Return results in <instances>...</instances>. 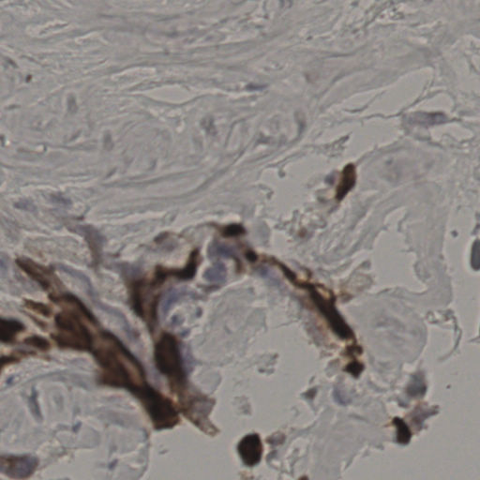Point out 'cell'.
I'll list each match as a JSON object with an SVG mask.
<instances>
[{"label": "cell", "mask_w": 480, "mask_h": 480, "mask_svg": "<svg viewBox=\"0 0 480 480\" xmlns=\"http://www.w3.org/2000/svg\"><path fill=\"white\" fill-rule=\"evenodd\" d=\"M92 352L102 368L103 384L133 393L146 384L144 367L114 334L101 332L94 341Z\"/></svg>", "instance_id": "1"}, {"label": "cell", "mask_w": 480, "mask_h": 480, "mask_svg": "<svg viewBox=\"0 0 480 480\" xmlns=\"http://www.w3.org/2000/svg\"><path fill=\"white\" fill-rule=\"evenodd\" d=\"M52 300L63 307L64 311L54 317L57 332L53 335L61 348L92 351L94 340L85 321L96 324V319L84 303L71 294L52 296Z\"/></svg>", "instance_id": "2"}, {"label": "cell", "mask_w": 480, "mask_h": 480, "mask_svg": "<svg viewBox=\"0 0 480 480\" xmlns=\"http://www.w3.org/2000/svg\"><path fill=\"white\" fill-rule=\"evenodd\" d=\"M154 359L157 370L168 378L172 389L181 388L185 384V370L179 344L171 333H163L155 344Z\"/></svg>", "instance_id": "3"}, {"label": "cell", "mask_w": 480, "mask_h": 480, "mask_svg": "<svg viewBox=\"0 0 480 480\" xmlns=\"http://www.w3.org/2000/svg\"><path fill=\"white\" fill-rule=\"evenodd\" d=\"M134 395L142 402L156 430L172 429L178 423V413L173 402L149 384L143 385Z\"/></svg>", "instance_id": "4"}, {"label": "cell", "mask_w": 480, "mask_h": 480, "mask_svg": "<svg viewBox=\"0 0 480 480\" xmlns=\"http://www.w3.org/2000/svg\"><path fill=\"white\" fill-rule=\"evenodd\" d=\"M38 465L39 462L35 457L8 455L1 457L0 471L11 478L24 479L33 474Z\"/></svg>", "instance_id": "5"}, {"label": "cell", "mask_w": 480, "mask_h": 480, "mask_svg": "<svg viewBox=\"0 0 480 480\" xmlns=\"http://www.w3.org/2000/svg\"><path fill=\"white\" fill-rule=\"evenodd\" d=\"M310 291H311V295L314 303L316 304V306L318 307L321 312L324 314V317L328 321L331 327L336 332L337 335L342 339L351 338L353 335L352 330L350 329L348 325L345 324L342 316L335 309L332 300L325 299L319 294L317 290L313 288L312 286L310 287Z\"/></svg>", "instance_id": "6"}, {"label": "cell", "mask_w": 480, "mask_h": 480, "mask_svg": "<svg viewBox=\"0 0 480 480\" xmlns=\"http://www.w3.org/2000/svg\"><path fill=\"white\" fill-rule=\"evenodd\" d=\"M17 264L30 278L36 281L46 291L57 288L61 284L54 272L45 266L36 264L28 259H18Z\"/></svg>", "instance_id": "7"}, {"label": "cell", "mask_w": 480, "mask_h": 480, "mask_svg": "<svg viewBox=\"0 0 480 480\" xmlns=\"http://www.w3.org/2000/svg\"><path fill=\"white\" fill-rule=\"evenodd\" d=\"M238 452L242 461L248 466L256 465L262 457L263 446L257 434H250L241 440Z\"/></svg>", "instance_id": "8"}, {"label": "cell", "mask_w": 480, "mask_h": 480, "mask_svg": "<svg viewBox=\"0 0 480 480\" xmlns=\"http://www.w3.org/2000/svg\"><path fill=\"white\" fill-rule=\"evenodd\" d=\"M356 181V171L354 164L346 165L342 173L339 186L337 188L336 197L338 200L344 198L353 188Z\"/></svg>", "instance_id": "9"}, {"label": "cell", "mask_w": 480, "mask_h": 480, "mask_svg": "<svg viewBox=\"0 0 480 480\" xmlns=\"http://www.w3.org/2000/svg\"><path fill=\"white\" fill-rule=\"evenodd\" d=\"M24 324L16 320L1 319L0 340L4 343L12 342L19 333L24 331Z\"/></svg>", "instance_id": "10"}, {"label": "cell", "mask_w": 480, "mask_h": 480, "mask_svg": "<svg viewBox=\"0 0 480 480\" xmlns=\"http://www.w3.org/2000/svg\"><path fill=\"white\" fill-rule=\"evenodd\" d=\"M445 119V115L439 113H433V114H427V113H419L416 114L414 116V122L418 124V125H423V126H431L434 124H439L444 122Z\"/></svg>", "instance_id": "11"}, {"label": "cell", "mask_w": 480, "mask_h": 480, "mask_svg": "<svg viewBox=\"0 0 480 480\" xmlns=\"http://www.w3.org/2000/svg\"><path fill=\"white\" fill-rule=\"evenodd\" d=\"M204 278L210 282H223L226 279V268L224 264H216L205 271Z\"/></svg>", "instance_id": "12"}, {"label": "cell", "mask_w": 480, "mask_h": 480, "mask_svg": "<svg viewBox=\"0 0 480 480\" xmlns=\"http://www.w3.org/2000/svg\"><path fill=\"white\" fill-rule=\"evenodd\" d=\"M209 253L211 256L232 257L234 255V251L227 246H224V245L219 244V243H215L210 248Z\"/></svg>", "instance_id": "13"}, {"label": "cell", "mask_w": 480, "mask_h": 480, "mask_svg": "<svg viewBox=\"0 0 480 480\" xmlns=\"http://www.w3.org/2000/svg\"><path fill=\"white\" fill-rule=\"evenodd\" d=\"M24 343H26L27 345L32 346V347L39 349V350H42V351H46V350L50 348V343H49L48 341L43 339L42 337H29L24 341Z\"/></svg>", "instance_id": "14"}, {"label": "cell", "mask_w": 480, "mask_h": 480, "mask_svg": "<svg viewBox=\"0 0 480 480\" xmlns=\"http://www.w3.org/2000/svg\"><path fill=\"white\" fill-rule=\"evenodd\" d=\"M472 264L474 268L480 267V240L475 241L472 247Z\"/></svg>", "instance_id": "15"}, {"label": "cell", "mask_w": 480, "mask_h": 480, "mask_svg": "<svg viewBox=\"0 0 480 480\" xmlns=\"http://www.w3.org/2000/svg\"><path fill=\"white\" fill-rule=\"evenodd\" d=\"M27 304H28L29 309L35 311V312H38V313H42V314L45 315V316H49L50 313H51V310L49 309V307L46 306V305H43L42 303H37V302H33V301H27Z\"/></svg>", "instance_id": "16"}, {"label": "cell", "mask_w": 480, "mask_h": 480, "mask_svg": "<svg viewBox=\"0 0 480 480\" xmlns=\"http://www.w3.org/2000/svg\"><path fill=\"white\" fill-rule=\"evenodd\" d=\"M244 233H245L244 229L242 228L239 225H231V226H228V227L224 229L223 232H222L223 235L226 236V237L240 235V234H244Z\"/></svg>", "instance_id": "17"}]
</instances>
